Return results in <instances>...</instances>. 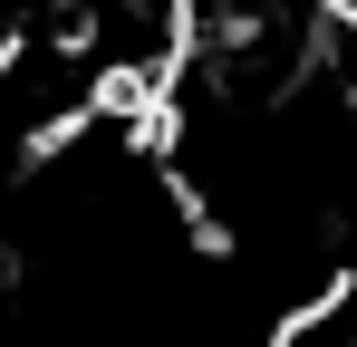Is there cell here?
<instances>
[{
    "mask_svg": "<svg viewBox=\"0 0 357 347\" xmlns=\"http://www.w3.org/2000/svg\"><path fill=\"white\" fill-rule=\"evenodd\" d=\"M59 10V58L87 77V97L107 116H145L155 97H174L183 58H193V0H49Z\"/></svg>",
    "mask_w": 357,
    "mask_h": 347,
    "instance_id": "obj_1",
    "label": "cell"
},
{
    "mask_svg": "<svg viewBox=\"0 0 357 347\" xmlns=\"http://www.w3.org/2000/svg\"><path fill=\"white\" fill-rule=\"evenodd\" d=\"M271 347H357V280H328L271 328Z\"/></svg>",
    "mask_w": 357,
    "mask_h": 347,
    "instance_id": "obj_2",
    "label": "cell"
}]
</instances>
